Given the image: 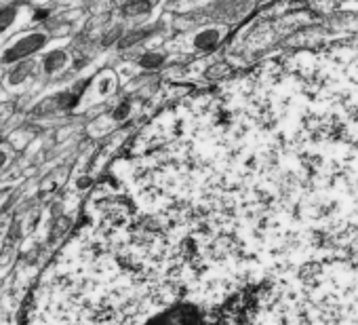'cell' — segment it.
Listing matches in <instances>:
<instances>
[{
  "label": "cell",
  "instance_id": "obj_1",
  "mask_svg": "<svg viewBox=\"0 0 358 325\" xmlns=\"http://www.w3.org/2000/svg\"><path fill=\"white\" fill-rule=\"evenodd\" d=\"M51 45V32L49 30H24L15 34L11 41H7L0 49V64L13 66L26 60H34L38 53H43Z\"/></svg>",
  "mask_w": 358,
  "mask_h": 325
},
{
  "label": "cell",
  "instance_id": "obj_2",
  "mask_svg": "<svg viewBox=\"0 0 358 325\" xmlns=\"http://www.w3.org/2000/svg\"><path fill=\"white\" fill-rule=\"evenodd\" d=\"M38 62L34 60H26V62H20V64H13L5 76V87L11 89V91H20L24 87L30 85V81L34 78L36 70H38Z\"/></svg>",
  "mask_w": 358,
  "mask_h": 325
},
{
  "label": "cell",
  "instance_id": "obj_3",
  "mask_svg": "<svg viewBox=\"0 0 358 325\" xmlns=\"http://www.w3.org/2000/svg\"><path fill=\"white\" fill-rule=\"evenodd\" d=\"M70 62H72L70 53H68L66 49L57 47V49H49V51L41 57L38 66H41V72H43L47 78H55V76H59V74H64V72L68 70Z\"/></svg>",
  "mask_w": 358,
  "mask_h": 325
},
{
  "label": "cell",
  "instance_id": "obj_4",
  "mask_svg": "<svg viewBox=\"0 0 358 325\" xmlns=\"http://www.w3.org/2000/svg\"><path fill=\"white\" fill-rule=\"evenodd\" d=\"M222 41V30L220 28H209L203 32H196L192 39V49L194 51H211L220 45Z\"/></svg>",
  "mask_w": 358,
  "mask_h": 325
},
{
  "label": "cell",
  "instance_id": "obj_5",
  "mask_svg": "<svg viewBox=\"0 0 358 325\" xmlns=\"http://www.w3.org/2000/svg\"><path fill=\"white\" fill-rule=\"evenodd\" d=\"M152 9H154V0H127L120 7V15L127 20H137L150 15Z\"/></svg>",
  "mask_w": 358,
  "mask_h": 325
},
{
  "label": "cell",
  "instance_id": "obj_6",
  "mask_svg": "<svg viewBox=\"0 0 358 325\" xmlns=\"http://www.w3.org/2000/svg\"><path fill=\"white\" fill-rule=\"evenodd\" d=\"M137 64H139V68H143V70H156V68H160V66L164 64V53H160V51H145V53L137 60Z\"/></svg>",
  "mask_w": 358,
  "mask_h": 325
},
{
  "label": "cell",
  "instance_id": "obj_7",
  "mask_svg": "<svg viewBox=\"0 0 358 325\" xmlns=\"http://www.w3.org/2000/svg\"><path fill=\"white\" fill-rule=\"evenodd\" d=\"M131 112H133V102H131V99H122V102L110 112V118H112L114 123H122V120H127V118L131 116Z\"/></svg>",
  "mask_w": 358,
  "mask_h": 325
},
{
  "label": "cell",
  "instance_id": "obj_8",
  "mask_svg": "<svg viewBox=\"0 0 358 325\" xmlns=\"http://www.w3.org/2000/svg\"><path fill=\"white\" fill-rule=\"evenodd\" d=\"M122 36H124L122 28H120V26H116V28L108 30V32H106V34L101 36V45H103V47H110V45H118Z\"/></svg>",
  "mask_w": 358,
  "mask_h": 325
},
{
  "label": "cell",
  "instance_id": "obj_9",
  "mask_svg": "<svg viewBox=\"0 0 358 325\" xmlns=\"http://www.w3.org/2000/svg\"><path fill=\"white\" fill-rule=\"evenodd\" d=\"M13 158V148L11 146H5V144H0V172H3L9 162Z\"/></svg>",
  "mask_w": 358,
  "mask_h": 325
}]
</instances>
